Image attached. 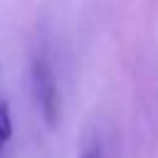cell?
Masks as SVG:
<instances>
[{
  "instance_id": "obj_2",
  "label": "cell",
  "mask_w": 158,
  "mask_h": 158,
  "mask_svg": "<svg viewBox=\"0 0 158 158\" xmlns=\"http://www.w3.org/2000/svg\"><path fill=\"white\" fill-rule=\"evenodd\" d=\"M12 138V114H10V104L0 101V153L7 146V141Z\"/></svg>"
},
{
  "instance_id": "obj_1",
  "label": "cell",
  "mask_w": 158,
  "mask_h": 158,
  "mask_svg": "<svg viewBox=\"0 0 158 158\" xmlns=\"http://www.w3.org/2000/svg\"><path fill=\"white\" fill-rule=\"evenodd\" d=\"M30 77H32V94H35V101H37V109H40L44 123L49 128H57V123H59V86H57L54 69L44 54H37L32 59Z\"/></svg>"
},
{
  "instance_id": "obj_3",
  "label": "cell",
  "mask_w": 158,
  "mask_h": 158,
  "mask_svg": "<svg viewBox=\"0 0 158 158\" xmlns=\"http://www.w3.org/2000/svg\"><path fill=\"white\" fill-rule=\"evenodd\" d=\"M79 158H101V153H99V151H86V153L79 156Z\"/></svg>"
}]
</instances>
